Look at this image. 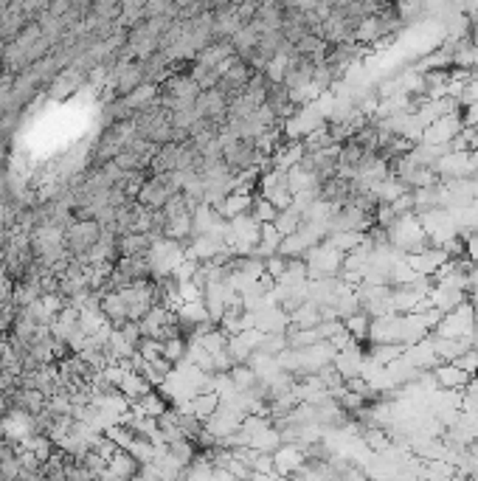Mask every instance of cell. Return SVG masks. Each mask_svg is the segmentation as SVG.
<instances>
[{
    "label": "cell",
    "instance_id": "obj_1",
    "mask_svg": "<svg viewBox=\"0 0 478 481\" xmlns=\"http://www.w3.org/2000/svg\"><path fill=\"white\" fill-rule=\"evenodd\" d=\"M102 239V225L96 220H71L65 228V251L73 259H82Z\"/></svg>",
    "mask_w": 478,
    "mask_h": 481
},
{
    "label": "cell",
    "instance_id": "obj_2",
    "mask_svg": "<svg viewBox=\"0 0 478 481\" xmlns=\"http://www.w3.org/2000/svg\"><path fill=\"white\" fill-rule=\"evenodd\" d=\"M462 130H464V122H462V110H459V113H453V115L439 118V122H433L431 127H425V133H422V144L444 146V144H451Z\"/></svg>",
    "mask_w": 478,
    "mask_h": 481
},
{
    "label": "cell",
    "instance_id": "obj_3",
    "mask_svg": "<svg viewBox=\"0 0 478 481\" xmlns=\"http://www.w3.org/2000/svg\"><path fill=\"white\" fill-rule=\"evenodd\" d=\"M433 377H436V385H442L444 392H464V388L470 385V380H473L467 372H462L453 363H439L433 369Z\"/></svg>",
    "mask_w": 478,
    "mask_h": 481
},
{
    "label": "cell",
    "instance_id": "obj_4",
    "mask_svg": "<svg viewBox=\"0 0 478 481\" xmlns=\"http://www.w3.org/2000/svg\"><path fill=\"white\" fill-rule=\"evenodd\" d=\"M231 56H236V51H234L231 40H214L212 45H205V48H203V51L194 56V63L217 71V68L225 63V59H231Z\"/></svg>",
    "mask_w": 478,
    "mask_h": 481
},
{
    "label": "cell",
    "instance_id": "obj_5",
    "mask_svg": "<svg viewBox=\"0 0 478 481\" xmlns=\"http://www.w3.org/2000/svg\"><path fill=\"white\" fill-rule=\"evenodd\" d=\"M107 470L115 481H135V476L141 473V462L130 454V450H118V454L107 462Z\"/></svg>",
    "mask_w": 478,
    "mask_h": 481
},
{
    "label": "cell",
    "instance_id": "obj_6",
    "mask_svg": "<svg viewBox=\"0 0 478 481\" xmlns=\"http://www.w3.org/2000/svg\"><path fill=\"white\" fill-rule=\"evenodd\" d=\"M130 408H133L135 414H141V416H149V419H161V416L169 411V400H166L161 392H149L146 397L135 400Z\"/></svg>",
    "mask_w": 478,
    "mask_h": 481
},
{
    "label": "cell",
    "instance_id": "obj_7",
    "mask_svg": "<svg viewBox=\"0 0 478 481\" xmlns=\"http://www.w3.org/2000/svg\"><path fill=\"white\" fill-rule=\"evenodd\" d=\"M248 214H251V220H253L259 228H262V225H273L276 217H279V212H276V208H273L271 203H267L262 194H253V197H251Z\"/></svg>",
    "mask_w": 478,
    "mask_h": 481
},
{
    "label": "cell",
    "instance_id": "obj_8",
    "mask_svg": "<svg viewBox=\"0 0 478 481\" xmlns=\"http://www.w3.org/2000/svg\"><path fill=\"white\" fill-rule=\"evenodd\" d=\"M166 454L177 462V465H181L183 470L186 467H192V462L197 459V454H200V450H197V445L194 442H189V439H177V442H172L169 447H166Z\"/></svg>",
    "mask_w": 478,
    "mask_h": 481
},
{
    "label": "cell",
    "instance_id": "obj_9",
    "mask_svg": "<svg viewBox=\"0 0 478 481\" xmlns=\"http://www.w3.org/2000/svg\"><path fill=\"white\" fill-rule=\"evenodd\" d=\"M301 223H304V220H301V212L290 205L287 212H279V217H276L273 225H276V231H279L282 236H293L298 228H301Z\"/></svg>",
    "mask_w": 478,
    "mask_h": 481
},
{
    "label": "cell",
    "instance_id": "obj_10",
    "mask_svg": "<svg viewBox=\"0 0 478 481\" xmlns=\"http://www.w3.org/2000/svg\"><path fill=\"white\" fill-rule=\"evenodd\" d=\"M189 76L197 82L200 90H214L217 82H220V74L214 68H205V65H197V63H189Z\"/></svg>",
    "mask_w": 478,
    "mask_h": 481
},
{
    "label": "cell",
    "instance_id": "obj_11",
    "mask_svg": "<svg viewBox=\"0 0 478 481\" xmlns=\"http://www.w3.org/2000/svg\"><path fill=\"white\" fill-rule=\"evenodd\" d=\"M343 329L354 338V341H366L369 338V326H372V318L366 313H357V315H349L346 321H341Z\"/></svg>",
    "mask_w": 478,
    "mask_h": 481
},
{
    "label": "cell",
    "instance_id": "obj_12",
    "mask_svg": "<svg viewBox=\"0 0 478 481\" xmlns=\"http://www.w3.org/2000/svg\"><path fill=\"white\" fill-rule=\"evenodd\" d=\"M104 436L107 439H113L122 450H130V445L135 442V431L133 428H127V425H110L107 431H104Z\"/></svg>",
    "mask_w": 478,
    "mask_h": 481
},
{
    "label": "cell",
    "instance_id": "obj_13",
    "mask_svg": "<svg viewBox=\"0 0 478 481\" xmlns=\"http://www.w3.org/2000/svg\"><path fill=\"white\" fill-rule=\"evenodd\" d=\"M284 270H287V259H284V256H279V254H276V256H271V259L264 262V273L271 276L273 282H279V279L284 276Z\"/></svg>",
    "mask_w": 478,
    "mask_h": 481
}]
</instances>
